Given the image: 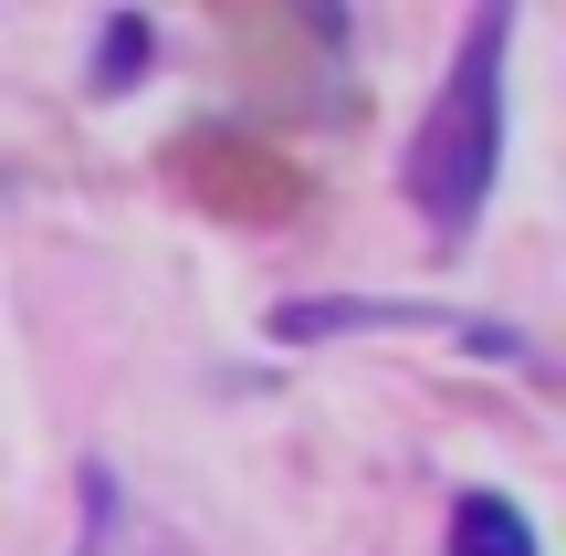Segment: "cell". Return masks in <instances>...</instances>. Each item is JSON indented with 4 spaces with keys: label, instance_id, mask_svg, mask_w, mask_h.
<instances>
[{
    "label": "cell",
    "instance_id": "cell-1",
    "mask_svg": "<svg viewBox=\"0 0 566 556\" xmlns=\"http://www.w3.org/2000/svg\"><path fill=\"white\" fill-rule=\"evenodd\" d=\"M504 42H514V11L472 21L441 95H430V116H420V137H409V158H399V189L420 200V221L441 242H462L483 221L493 168H504Z\"/></svg>",
    "mask_w": 566,
    "mask_h": 556
},
{
    "label": "cell",
    "instance_id": "cell-2",
    "mask_svg": "<svg viewBox=\"0 0 566 556\" xmlns=\"http://www.w3.org/2000/svg\"><path fill=\"white\" fill-rule=\"evenodd\" d=\"M252 168H273V158H263V147H242V137H189V147H179V179L200 189V200H221V210L273 221V210L304 200V179H252Z\"/></svg>",
    "mask_w": 566,
    "mask_h": 556
},
{
    "label": "cell",
    "instance_id": "cell-3",
    "mask_svg": "<svg viewBox=\"0 0 566 556\" xmlns=\"http://www.w3.org/2000/svg\"><path fill=\"white\" fill-rule=\"evenodd\" d=\"M441 556H535V525H525L514 494H462V504H451Z\"/></svg>",
    "mask_w": 566,
    "mask_h": 556
},
{
    "label": "cell",
    "instance_id": "cell-4",
    "mask_svg": "<svg viewBox=\"0 0 566 556\" xmlns=\"http://www.w3.org/2000/svg\"><path fill=\"white\" fill-rule=\"evenodd\" d=\"M147 53H158V32H147L137 11H116V21H105V42H95V95H126Z\"/></svg>",
    "mask_w": 566,
    "mask_h": 556
}]
</instances>
